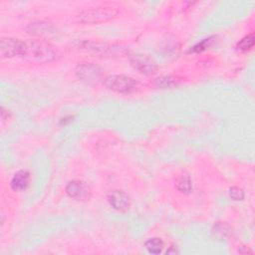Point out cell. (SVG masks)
Wrapping results in <instances>:
<instances>
[{
    "mask_svg": "<svg viewBox=\"0 0 255 255\" xmlns=\"http://www.w3.org/2000/svg\"><path fill=\"white\" fill-rule=\"evenodd\" d=\"M31 181V175L30 172L26 169H20L17 172L14 173L13 177L10 181L11 188L16 192H21L26 190Z\"/></svg>",
    "mask_w": 255,
    "mask_h": 255,
    "instance_id": "cell-9",
    "label": "cell"
},
{
    "mask_svg": "<svg viewBox=\"0 0 255 255\" xmlns=\"http://www.w3.org/2000/svg\"><path fill=\"white\" fill-rule=\"evenodd\" d=\"M104 86L108 90L119 94H128L135 90L137 82L126 75H109L104 79Z\"/></svg>",
    "mask_w": 255,
    "mask_h": 255,
    "instance_id": "cell-3",
    "label": "cell"
},
{
    "mask_svg": "<svg viewBox=\"0 0 255 255\" xmlns=\"http://www.w3.org/2000/svg\"><path fill=\"white\" fill-rule=\"evenodd\" d=\"M144 247L151 254H159L162 252V250L164 248V242L162 241L161 238L152 237L145 241Z\"/></svg>",
    "mask_w": 255,
    "mask_h": 255,
    "instance_id": "cell-14",
    "label": "cell"
},
{
    "mask_svg": "<svg viewBox=\"0 0 255 255\" xmlns=\"http://www.w3.org/2000/svg\"><path fill=\"white\" fill-rule=\"evenodd\" d=\"M229 195L234 200H242L244 198V191L237 186H232L229 190Z\"/></svg>",
    "mask_w": 255,
    "mask_h": 255,
    "instance_id": "cell-17",
    "label": "cell"
},
{
    "mask_svg": "<svg viewBox=\"0 0 255 255\" xmlns=\"http://www.w3.org/2000/svg\"><path fill=\"white\" fill-rule=\"evenodd\" d=\"M253 46H254V34L250 33L238 41V43L236 45V49L239 52L245 53V52L251 50L253 48Z\"/></svg>",
    "mask_w": 255,
    "mask_h": 255,
    "instance_id": "cell-15",
    "label": "cell"
},
{
    "mask_svg": "<svg viewBox=\"0 0 255 255\" xmlns=\"http://www.w3.org/2000/svg\"><path fill=\"white\" fill-rule=\"evenodd\" d=\"M175 186L176 188L184 194H188L192 191V181L187 174H181L179 175L175 180Z\"/></svg>",
    "mask_w": 255,
    "mask_h": 255,
    "instance_id": "cell-13",
    "label": "cell"
},
{
    "mask_svg": "<svg viewBox=\"0 0 255 255\" xmlns=\"http://www.w3.org/2000/svg\"><path fill=\"white\" fill-rule=\"evenodd\" d=\"M20 56L29 63L44 65L55 61L58 53L55 47L48 41L29 39L23 41Z\"/></svg>",
    "mask_w": 255,
    "mask_h": 255,
    "instance_id": "cell-1",
    "label": "cell"
},
{
    "mask_svg": "<svg viewBox=\"0 0 255 255\" xmlns=\"http://www.w3.org/2000/svg\"><path fill=\"white\" fill-rule=\"evenodd\" d=\"M212 236L217 240L227 239L231 234L230 226L225 222H216L211 230Z\"/></svg>",
    "mask_w": 255,
    "mask_h": 255,
    "instance_id": "cell-12",
    "label": "cell"
},
{
    "mask_svg": "<svg viewBox=\"0 0 255 255\" xmlns=\"http://www.w3.org/2000/svg\"><path fill=\"white\" fill-rule=\"evenodd\" d=\"M210 43H211V39H210V38L205 39V40H203L202 42H200V43H198L197 45H195V46L193 47L192 51H194V52H201V51L205 50V49L209 46Z\"/></svg>",
    "mask_w": 255,
    "mask_h": 255,
    "instance_id": "cell-18",
    "label": "cell"
},
{
    "mask_svg": "<svg viewBox=\"0 0 255 255\" xmlns=\"http://www.w3.org/2000/svg\"><path fill=\"white\" fill-rule=\"evenodd\" d=\"M23 41L12 37H2L0 40V56L2 59H10L20 56Z\"/></svg>",
    "mask_w": 255,
    "mask_h": 255,
    "instance_id": "cell-6",
    "label": "cell"
},
{
    "mask_svg": "<svg viewBox=\"0 0 255 255\" xmlns=\"http://www.w3.org/2000/svg\"><path fill=\"white\" fill-rule=\"evenodd\" d=\"M66 193L75 200H85L91 196V188L86 182L75 179L67 184Z\"/></svg>",
    "mask_w": 255,
    "mask_h": 255,
    "instance_id": "cell-7",
    "label": "cell"
},
{
    "mask_svg": "<svg viewBox=\"0 0 255 255\" xmlns=\"http://www.w3.org/2000/svg\"><path fill=\"white\" fill-rule=\"evenodd\" d=\"M128 61L133 69L138 71L140 74L149 76L153 75L157 71L156 63L148 56L140 53L130 54Z\"/></svg>",
    "mask_w": 255,
    "mask_h": 255,
    "instance_id": "cell-4",
    "label": "cell"
},
{
    "mask_svg": "<svg viewBox=\"0 0 255 255\" xmlns=\"http://www.w3.org/2000/svg\"><path fill=\"white\" fill-rule=\"evenodd\" d=\"M178 79L177 77L174 76H162L159 77L155 80V84L157 87L161 88V89H167V88H173L175 86H177L178 84Z\"/></svg>",
    "mask_w": 255,
    "mask_h": 255,
    "instance_id": "cell-16",
    "label": "cell"
},
{
    "mask_svg": "<svg viewBox=\"0 0 255 255\" xmlns=\"http://www.w3.org/2000/svg\"><path fill=\"white\" fill-rule=\"evenodd\" d=\"M76 75L82 81L87 83H95L102 76V69L93 63H80L76 67Z\"/></svg>",
    "mask_w": 255,
    "mask_h": 255,
    "instance_id": "cell-5",
    "label": "cell"
},
{
    "mask_svg": "<svg viewBox=\"0 0 255 255\" xmlns=\"http://www.w3.org/2000/svg\"><path fill=\"white\" fill-rule=\"evenodd\" d=\"M27 31L33 35H49L53 33L54 28L51 24L46 22H35L27 27Z\"/></svg>",
    "mask_w": 255,
    "mask_h": 255,
    "instance_id": "cell-11",
    "label": "cell"
},
{
    "mask_svg": "<svg viewBox=\"0 0 255 255\" xmlns=\"http://www.w3.org/2000/svg\"><path fill=\"white\" fill-rule=\"evenodd\" d=\"M83 48L91 53L96 55H113L119 50V47L108 45L106 43H97V42H85L83 44Z\"/></svg>",
    "mask_w": 255,
    "mask_h": 255,
    "instance_id": "cell-10",
    "label": "cell"
},
{
    "mask_svg": "<svg viewBox=\"0 0 255 255\" xmlns=\"http://www.w3.org/2000/svg\"><path fill=\"white\" fill-rule=\"evenodd\" d=\"M108 200L110 205L118 211H124L128 209L130 203L128 195L122 190H113L109 194Z\"/></svg>",
    "mask_w": 255,
    "mask_h": 255,
    "instance_id": "cell-8",
    "label": "cell"
},
{
    "mask_svg": "<svg viewBox=\"0 0 255 255\" xmlns=\"http://www.w3.org/2000/svg\"><path fill=\"white\" fill-rule=\"evenodd\" d=\"M119 10L112 6H97L81 11L77 15V21L82 24H99L117 17Z\"/></svg>",
    "mask_w": 255,
    "mask_h": 255,
    "instance_id": "cell-2",
    "label": "cell"
}]
</instances>
